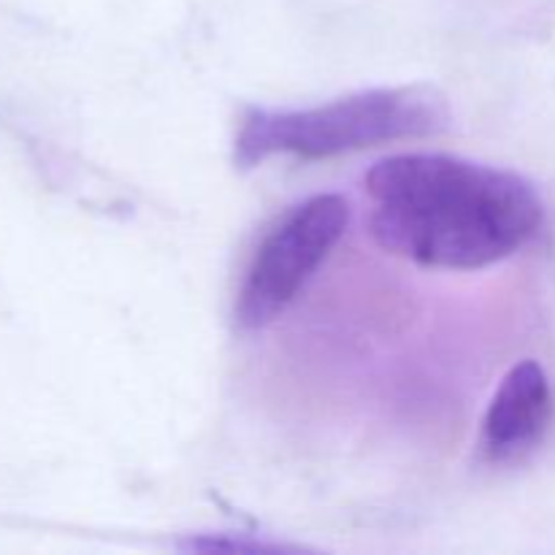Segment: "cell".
Masks as SVG:
<instances>
[{
    "instance_id": "cell-2",
    "label": "cell",
    "mask_w": 555,
    "mask_h": 555,
    "mask_svg": "<svg viewBox=\"0 0 555 555\" xmlns=\"http://www.w3.org/2000/svg\"><path fill=\"white\" fill-rule=\"evenodd\" d=\"M444 125V98L428 85L379 87L298 112L255 108L244 117L236 135V163L258 166L271 155L320 160L388 141L437 133Z\"/></svg>"
},
{
    "instance_id": "cell-3",
    "label": "cell",
    "mask_w": 555,
    "mask_h": 555,
    "mask_svg": "<svg viewBox=\"0 0 555 555\" xmlns=\"http://www.w3.org/2000/svg\"><path fill=\"white\" fill-rule=\"evenodd\" d=\"M347 222L350 206L341 195H314L293 206L266 233L249 263L238 291V325L263 328L280 318L345 236Z\"/></svg>"
},
{
    "instance_id": "cell-4",
    "label": "cell",
    "mask_w": 555,
    "mask_h": 555,
    "mask_svg": "<svg viewBox=\"0 0 555 555\" xmlns=\"http://www.w3.org/2000/svg\"><path fill=\"white\" fill-rule=\"evenodd\" d=\"M553 417V390L545 369L520 361L504 374L482 421V453L493 464H513L540 444Z\"/></svg>"
},
{
    "instance_id": "cell-5",
    "label": "cell",
    "mask_w": 555,
    "mask_h": 555,
    "mask_svg": "<svg viewBox=\"0 0 555 555\" xmlns=\"http://www.w3.org/2000/svg\"><path fill=\"white\" fill-rule=\"evenodd\" d=\"M190 551H225V553H280L293 551L285 545H271V542H247V540H220V537H204V540L190 542Z\"/></svg>"
},
{
    "instance_id": "cell-1",
    "label": "cell",
    "mask_w": 555,
    "mask_h": 555,
    "mask_svg": "<svg viewBox=\"0 0 555 555\" xmlns=\"http://www.w3.org/2000/svg\"><path fill=\"white\" fill-rule=\"evenodd\" d=\"M374 242L428 269H486L518 253L542 225L524 177L453 155H396L366 173Z\"/></svg>"
}]
</instances>
